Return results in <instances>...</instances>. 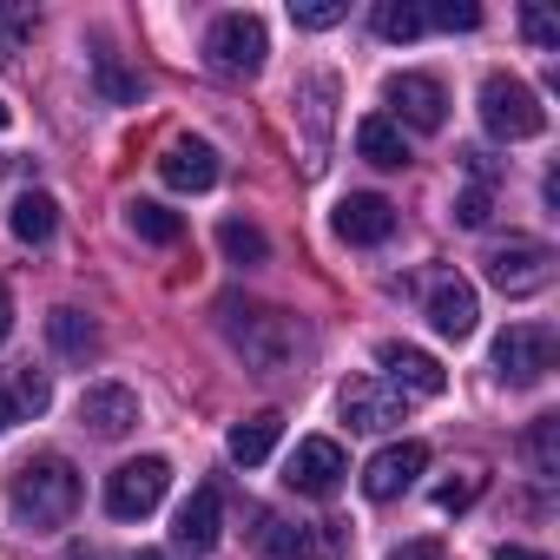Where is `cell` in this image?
Returning a JSON list of instances; mask_svg holds the SVG:
<instances>
[{
	"label": "cell",
	"instance_id": "cell-36",
	"mask_svg": "<svg viewBox=\"0 0 560 560\" xmlns=\"http://www.w3.org/2000/svg\"><path fill=\"white\" fill-rule=\"evenodd\" d=\"M21 422V402H14V389H0V435H8Z\"/></svg>",
	"mask_w": 560,
	"mask_h": 560
},
{
	"label": "cell",
	"instance_id": "cell-10",
	"mask_svg": "<svg viewBox=\"0 0 560 560\" xmlns=\"http://www.w3.org/2000/svg\"><path fill=\"white\" fill-rule=\"evenodd\" d=\"M343 475H350V462H343V448H337L330 435L298 442V455H291V468H284V481H291L298 494H311V501H330V494L343 488Z\"/></svg>",
	"mask_w": 560,
	"mask_h": 560
},
{
	"label": "cell",
	"instance_id": "cell-1",
	"mask_svg": "<svg viewBox=\"0 0 560 560\" xmlns=\"http://www.w3.org/2000/svg\"><path fill=\"white\" fill-rule=\"evenodd\" d=\"M80 468L67 462V455H27L21 468H14V481H8V501H14V521L21 527H34V534H47V527H67L73 514H80Z\"/></svg>",
	"mask_w": 560,
	"mask_h": 560
},
{
	"label": "cell",
	"instance_id": "cell-15",
	"mask_svg": "<svg viewBox=\"0 0 560 560\" xmlns=\"http://www.w3.org/2000/svg\"><path fill=\"white\" fill-rule=\"evenodd\" d=\"M218 534H224V501H218V488H191V501H185L178 521H172V547L198 560V553L218 547Z\"/></svg>",
	"mask_w": 560,
	"mask_h": 560
},
{
	"label": "cell",
	"instance_id": "cell-28",
	"mask_svg": "<svg viewBox=\"0 0 560 560\" xmlns=\"http://www.w3.org/2000/svg\"><path fill=\"white\" fill-rule=\"evenodd\" d=\"M422 21L429 27H448V34H468V27H481V8H475V0H442V8H429Z\"/></svg>",
	"mask_w": 560,
	"mask_h": 560
},
{
	"label": "cell",
	"instance_id": "cell-38",
	"mask_svg": "<svg viewBox=\"0 0 560 560\" xmlns=\"http://www.w3.org/2000/svg\"><path fill=\"white\" fill-rule=\"evenodd\" d=\"M8 330H14V298H8V277H0V343H8Z\"/></svg>",
	"mask_w": 560,
	"mask_h": 560
},
{
	"label": "cell",
	"instance_id": "cell-12",
	"mask_svg": "<svg viewBox=\"0 0 560 560\" xmlns=\"http://www.w3.org/2000/svg\"><path fill=\"white\" fill-rule=\"evenodd\" d=\"M376 363H383V383L396 389V396H442L448 389V370L429 357V350H416V343H383L376 350Z\"/></svg>",
	"mask_w": 560,
	"mask_h": 560
},
{
	"label": "cell",
	"instance_id": "cell-29",
	"mask_svg": "<svg viewBox=\"0 0 560 560\" xmlns=\"http://www.w3.org/2000/svg\"><path fill=\"white\" fill-rule=\"evenodd\" d=\"M481 488H488L481 475H462V481H442V488H435V508H442V514H462V508H475V501H481Z\"/></svg>",
	"mask_w": 560,
	"mask_h": 560
},
{
	"label": "cell",
	"instance_id": "cell-6",
	"mask_svg": "<svg viewBox=\"0 0 560 560\" xmlns=\"http://www.w3.org/2000/svg\"><path fill=\"white\" fill-rule=\"evenodd\" d=\"M264 54H270V34H264L257 14H218L211 34H205V60L224 80H250L264 67Z\"/></svg>",
	"mask_w": 560,
	"mask_h": 560
},
{
	"label": "cell",
	"instance_id": "cell-9",
	"mask_svg": "<svg viewBox=\"0 0 560 560\" xmlns=\"http://www.w3.org/2000/svg\"><path fill=\"white\" fill-rule=\"evenodd\" d=\"M343 422L350 429H363V435H383V429H396L402 416H409V396H396L383 376H357V383H343Z\"/></svg>",
	"mask_w": 560,
	"mask_h": 560
},
{
	"label": "cell",
	"instance_id": "cell-33",
	"mask_svg": "<svg viewBox=\"0 0 560 560\" xmlns=\"http://www.w3.org/2000/svg\"><path fill=\"white\" fill-rule=\"evenodd\" d=\"M521 34H527L534 47H560V21H553L547 8H521Z\"/></svg>",
	"mask_w": 560,
	"mask_h": 560
},
{
	"label": "cell",
	"instance_id": "cell-35",
	"mask_svg": "<svg viewBox=\"0 0 560 560\" xmlns=\"http://www.w3.org/2000/svg\"><path fill=\"white\" fill-rule=\"evenodd\" d=\"M389 560H448V547L442 540H402V547H389Z\"/></svg>",
	"mask_w": 560,
	"mask_h": 560
},
{
	"label": "cell",
	"instance_id": "cell-30",
	"mask_svg": "<svg viewBox=\"0 0 560 560\" xmlns=\"http://www.w3.org/2000/svg\"><path fill=\"white\" fill-rule=\"evenodd\" d=\"M100 93H106V100H139V80H132L113 54H100Z\"/></svg>",
	"mask_w": 560,
	"mask_h": 560
},
{
	"label": "cell",
	"instance_id": "cell-20",
	"mask_svg": "<svg viewBox=\"0 0 560 560\" xmlns=\"http://www.w3.org/2000/svg\"><path fill=\"white\" fill-rule=\"evenodd\" d=\"M357 152H363L370 165H383V172H402V165H409V139H402V126H396L389 113H370V119L357 126Z\"/></svg>",
	"mask_w": 560,
	"mask_h": 560
},
{
	"label": "cell",
	"instance_id": "cell-40",
	"mask_svg": "<svg viewBox=\"0 0 560 560\" xmlns=\"http://www.w3.org/2000/svg\"><path fill=\"white\" fill-rule=\"evenodd\" d=\"M8 119H14V113H8V100H0V132H8Z\"/></svg>",
	"mask_w": 560,
	"mask_h": 560
},
{
	"label": "cell",
	"instance_id": "cell-5",
	"mask_svg": "<svg viewBox=\"0 0 560 560\" xmlns=\"http://www.w3.org/2000/svg\"><path fill=\"white\" fill-rule=\"evenodd\" d=\"M553 244H540V237H508V244H494L488 250V284L501 291V298H540L547 284H553Z\"/></svg>",
	"mask_w": 560,
	"mask_h": 560
},
{
	"label": "cell",
	"instance_id": "cell-3",
	"mask_svg": "<svg viewBox=\"0 0 560 560\" xmlns=\"http://www.w3.org/2000/svg\"><path fill=\"white\" fill-rule=\"evenodd\" d=\"M481 126L494 132V139H540L547 132V106H540V93L534 86H521L514 73H488L481 80Z\"/></svg>",
	"mask_w": 560,
	"mask_h": 560
},
{
	"label": "cell",
	"instance_id": "cell-24",
	"mask_svg": "<svg viewBox=\"0 0 560 560\" xmlns=\"http://www.w3.org/2000/svg\"><path fill=\"white\" fill-rule=\"evenodd\" d=\"M218 250H224L231 264H244V270H250V264H264V257H270V237H264L257 224H244V218H224V224H218Z\"/></svg>",
	"mask_w": 560,
	"mask_h": 560
},
{
	"label": "cell",
	"instance_id": "cell-2",
	"mask_svg": "<svg viewBox=\"0 0 560 560\" xmlns=\"http://www.w3.org/2000/svg\"><path fill=\"white\" fill-rule=\"evenodd\" d=\"M218 324H224V343H231L257 376L291 370V357H298V324H291L284 311L244 304V298H218Z\"/></svg>",
	"mask_w": 560,
	"mask_h": 560
},
{
	"label": "cell",
	"instance_id": "cell-31",
	"mask_svg": "<svg viewBox=\"0 0 560 560\" xmlns=\"http://www.w3.org/2000/svg\"><path fill=\"white\" fill-rule=\"evenodd\" d=\"M488 205H494L488 185H468V191L455 198V224H462V231H481V224H488Z\"/></svg>",
	"mask_w": 560,
	"mask_h": 560
},
{
	"label": "cell",
	"instance_id": "cell-25",
	"mask_svg": "<svg viewBox=\"0 0 560 560\" xmlns=\"http://www.w3.org/2000/svg\"><path fill=\"white\" fill-rule=\"evenodd\" d=\"M527 462H534L540 481L560 475V416H534V429H527Z\"/></svg>",
	"mask_w": 560,
	"mask_h": 560
},
{
	"label": "cell",
	"instance_id": "cell-27",
	"mask_svg": "<svg viewBox=\"0 0 560 560\" xmlns=\"http://www.w3.org/2000/svg\"><path fill=\"white\" fill-rule=\"evenodd\" d=\"M350 8H343V0H291V21L304 27V34H324V27H337Z\"/></svg>",
	"mask_w": 560,
	"mask_h": 560
},
{
	"label": "cell",
	"instance_id": "cell-32",
	"mask_svg": "<svg viewBox=\"0 0 560 560\" xmlns=\"http://www.w3.org/2000/svg\"><path fill=\"white\" fill-rule=\"evenodd\" d=\"M27 34H34V14L27 8H0V60H8Z\"/></svg>",
	"mask_w": 560,
	"mask_h": 560
},
{
	"label": "cell",
	"instance_id": "cell-14",
	"mask_svg": "<svg viewBox=\"0 0 560 560\" xmlns=\"http://www.w3.org/2000/svg\"><path fill=\"white\" fill-rule=\"evenodd\" d=\"M422 468H429V448H422V442H389V448L370 455V468H363V494H370V501H396V494L416 488Z\"/></svg>",
	"mask_w": 560,
	"mask_h": 560
},
{
	"label": "cell",
	"instance_id": "cell-17",
	"mask_svg": "<svg viewBox=\"0 0 560 560\" xmlns=\"http://www.w3.org/2000/svg\"><path fill=\"white\" fill-rule=\"evenodd\" d=\"M159 178H165L172 191H211V185H218V152H211L205 139H172V145L159 152Z\"/></svg>",
	"mask_w": 560,
	"mask_h": 560
},
{
	"label": "cell",
	"instance_id": "cell-18",
	"mask_svg": "<svg viewBox=\"0 0 560 560\" xmlns=\"http://www.w3.org/2000/svg\"><path fill=\"white\" fill-rule=\"evenodd\" d=\"M475 317H481V304H475V284L468 277H442V284L429 291V324L442 330V337H475Z\"/></svg>",
	"mask_w": 560,
	"mask_h": 560
},
{
	"label": "cell",
	"instance_id": "cell-26",
	"mask_svg": "<svg viewBox=\"0 0 560 560\" xmlns=\"http://www.w3.org/2000/svg\"><path fill=\"white\" fill-rule=\"evenodd\" d=\"M429 21H422V8L416 0H376V34L383 40H416Z\"/></svg>",
	"mask_w": 560,
	"mask_h": 560
},
{
	"label": "cell",
	"instance_id": "cell-23",
	"mask_svg": "<svg viewBox=\"0 0 560 560\" xmlns=\"http://www.w3.org/2000/svg\"><path fill=\"white\" fill-rule=\"evenodd\" d=\"M126 231L145 237V244H178V237H185V218L165 211V205H152V198H132V205H126Z\"/></svg>",
	"mask_w": 560,
	"mask_h": 560
},
{
	"label": "cell",
	"instance_id": "cell-13",
	"mask_svg": "<svg viewBox=\"0 0 560 560\" xmlns=\"http://www.w3.org/2000/svg\"><path fill=\"white\" fill-rule=\"evenodd\" d=\"M80 429L100 435V442L132 435V429H139V396H132L126 383H93V389L80 396Z\"/></svg>",
	"mask_w": 560,
	"mask_h": 560
},
{
	"label": "cell",
	"instance_id": "cell-34",
	"mask_svg": "<svg viewBox=\"0 0 560 560\" xmlns=\"http://www.w3.org/2000/svg\"><path fill=\"white\" fill-rule=\"evenodd\" d=\"M47 396H54V389H47V376H34V370H21V383H14V402H21V416H27V409L40 416V409H47Z\"/></svg>",
	"mask_w": 560,
	"mask_h": 560
},
{
	"label": "cell",
	"instance_id": "cell-21",
	"mask_svg": "<svg viewBox=\"0 0 560 560\" xmlns=\"http://www.w3.org/2000/svg\"><path fill=\"white\" fill-rule=\"evenodd\" d=\"M47 337H54V350H60V357H73V363L100 357V324H93L86 311H73V304H60V311L47 317Z\"/></svg>",
	"mask_w": 560,
	"mask_h": 560
},
{
	"label": "cell",
	"instance_id": "cell-19",
	"mask_svg": "<svg viewBox=\"0 0 560 560\" xmlns=\"http://www.w3.org/2000/svg\"><path fill=\"white\" fill-rule=\"evenodd\" d=\"M277 442H284V416H277V409H257V416H244L237 429H231V462L237 468H257V462H270V448Z\"/></svg>",
	"mask_w": 560,
	"mask_h": 560
},
{
	"label": "cell",
	"instance_id": "cell-16",
	"mask_svg": "<svg viewBox=\"0 0 560 560\" xmlns=\"http://www.w3.org/2000/svg\"><path fill=\"white\" fill-rule=\"evenodd\" d=\"M330 224H337L343 244H383V237L396 231V205H389L383 191H350Z\"/></svg>",
	"mask_w": 560,
	"mask_h": 560
},
{
	"label": "cell",
	"instance_id": "cell-4",
	"mask_svg": "<svg viewBox=\"0 0 560 560\" xmlns=\"http://www.w3.org/2000/svg\"><path fill=\"white\" fill-rule=\"evenodd\" d=\"M250 547L264 560H330L343 553V527L337 521H284V514H257Z\"/></svg>",
	"mask_w": 560,
	"mask_h": 560
},
{
	"label": "cell",
	"instance_id": "cell-8",
	"mask_svg": "<svg viewBox=\"0 0 560 560\" xmlns=\"http://www.w3.org/2000/svg\"><path fill=\"white\" fill-rule=\"evenodd\" d=\"M172 488V462L165 455H139V462H119L106 475V514L113 521H145Z\"/></svg>",
	"mask_w": 560,
	"mask_h": 560
},
{
	"label": "cell",
	"instance_id": "cell-7",
	"mask_svg": "<svg viewBox=\"0 0 560 560\" xmlns=\"http://www.w3.org/2000/svg\"><path fill=\"white\" fill-rule=\"evenodd\" d=\"M553 357H560V343H553L547 324H508V330L494 337V376H501L508 389H534V383H547Z\"/></svg>",
	"mask_w": 560,
	"mask_h": 560
},
{
	"label": "cell",
	"instance_id": "cell-22",
	"mask_svg": "<svg viewBox=\"0 0 560 560\" xmlns=\"http://www.w3.org/2000/svg\"><path fill=\"white\" fill-rule=\"evenodd\" d=\"M8 224H14V237H21V244H47V237L60 231V205H54L47 191H21V198H14V211H8Z\"/></svg>",
	"mask_w": 560,
	"mask_h": 560
},
{
	"label": "cell",
	"instance_id": "cell-37",
	"mask_svg": "<svg viewBox=\"0 0 560 560\" xmlns=\"http://www.w3.org/2000/svg\"><path fill=\"white\" fill-rule=\"evenodd\" d=\"M494 560H547V553H534V547H521V540H501Z\"/></svg>",
	"mask_w": 560,
	"mask_h": 560
},
{
	"label": "cell",
	"instance_id": "cell-11",
	"mask_svg": "<svg viewBox=\"0 0 560 560\" xmlns=\"http://www.w3.org/2000/svg\"><path fill=\"white\" fill-rule=\"evenodd\" d=\"M383 100H389L396 119L416 126V132H442V126H448V93H442V80H429V73H396V80L383 86Z\"/></svg>",
	"mask_w": 560,
	"mask_h": 560
},
{
	"label": "cell",
	"instance_id": "cell-39",
	"mask_svg": "<svg viewBox=\"0 0 560 560\" xmlns=\"http://www.w3.org/2000/svg\"><path fill=\"white\" fill-rule=\"evenodd\" d=\"M126 560H165V553H159V547H139V553H126Z\"/></svg>",
	"mask_w": 560,
	"mask_h": 560
}]
</instances>
